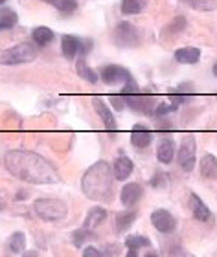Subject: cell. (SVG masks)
I'll return each instance as SVG.
<instances>
[{
  "label": "cell",
  "mask_w": 217,
  "mask_h": 257,
  "mask_svg": "<svg viewBox=\"0 0 217 257\" xmlns=\"http://www.w3.org/2000/svg\"><path fill=\"white\" fill-rule=\"evenodd\" d=\"M173 156H175V144L173 140L169 138H164L160 144H158V149H157V158L160 164H171L173 162Z\"/></svg>",
  "instance_id": "obj_18"
},
{
  "label": "cell",
  "mask_w": 217,
  "mask_h": 257,
  "mask_svg": "<svg viewBox=\"0 0 217 257\" xmlns=\"http://www.w3.org/2000/svg\"><path fill=\"white\" fill-rule=\"evenodd\" d=\"M79 48H81V41L74 37V35H65L63 41H61V50H63L65 57H68V59H74L79 54Z\"/></svg>",
  "instance_id": "obj_19"
},
{
  "label": "cell",
  "mask_w": 217,
  "mask_h": 257,
  "mask_svg": "<svg viewBox=\"0 0 217 257\" xmlns=\"http://www.w3.org/2000/svg\"><path fill=\"white\" fill-rule=\"evenodd\" d=\"M6 169L22 182L52 186L61 180L59 173L46 158L32 151H10L4 158Z\"/></svg>",
  "instance_id": "obj_1"
},
{
  "label": "cell",
  "mask_w": 217,
  "mask_h": 257,
  "mask_svg": "<svg viewBox=\"0 0 217 257\" xmlns=\"http://www.w3.org/2000/svg\"><path fill=\"white\" fill-rule=\"evenodd\" d=\"M213 75H215V77H217V63L213 64Z\"/></svg>",
  "instance_id": "obj_41"
},
{
  "label": "cell",
  "mask_w": 217,
  "mask_h": 257,
  "mask_svg": "<svg viewBox=\"0 0 217 257\" xmlns=\"http://www.w3.org/2000/svg\"><path fill=\"white\" fill-rule=\"evenodd\" d=\"M125 105H129L135 112L140 114H151L155 110V101L151 96H138V94H131V96H124Z\"/></svg>",
  "instance_id": "obj_9"
},
{
  "label": "cell",
  "mask_w": 217,
  "mask_h": 257,
  "mask_svg": "<svg viewBox=\"0 0 217 257\" xmlns=\"http://www.w3.org/2000/svg\"><path fill=\"white\" fill-rule=\"evenodd\" d=\"M99 77L105 85H118V83H127V81L133 79L127 70L122 68V66H114V64L103 66L99 72Z\"/></svg>",
  "instance_id": "obj_8"
},
{
  "label": "cell",
  "mask_w": 217,
  "mask_h": 257,
  "mask_svg": "<svg viewBox=\"0 0 217 257\" xmlns=\"http://www.w3.org/2000/svg\"><path fill=\"white\" fill-rule=\"evenodd\" d=\"M43 2H46V4H52V6H55L59 0H43Z\"/></svg>",
  "instance_id": "obj_39"
},
{
  "label": "cell",
  "mask_w": 217,
  "mask_h": 257,
  "mask_svg": "<svg viewBox=\"0 0 217 257\" xmlns=\"http://www.w3.org/2000/svg\"><path fill=\"white\" fill-rule=\"evenodd\" d=\"M113 41L114 44H118L122 48H133V46L140 44L142 35L138 32V28L133 26L131 22H120L118 26L114 28Z\"/></svg>",
  "instance_id": "obj_5"
},
{
  "label": "cell",
  "mask_w": 217,
  "mask_h": 257,
  "mask_svg": "<svg viewBox=\"0 0 217 257\" xmlns=\"http://www.w3.org/2000/svg\"><path fill=\"white\" fill-rule=\"evenodd\" d=\"M135 220H136L135 211H122V213H118L116 215V231H118V233H124Z\"/></svg>",
  "instance_id": "obj_23"
},
{
  "label": "cell",
  "mask_w": 217,
  "mask_h": 257,
  "mask_svg": "<svg viewBox=\"0 0 217 257\" xmlns=\"http://www.w3.org/2000/svg\"><path fill=\"white\" fill-rule=\"evenodd\" d=\"M33 211L44 222H57L68 215V206L61 198H37L33 204Z\"/></svg>",
  "instance_id": "obj_3"
},
{
  "label": "cell",
  "mask_w": 217,
  "mask_h": 257,
  "mask_svg": "<svg viewBox=\"0 0 217 257\" xmlns=\"http://www.w3.org/2000/svg\"><path fill=\"white\" fill-rule=\"evenodd\" d=\"M4 2H6V0H0V6H2V4H4Z\"/></svg>",
  "instance_id": "obj_42"
},
{
  "label": "cell",
  "mask_w": 217,
  "mask_h": 257,
  "mask_svg": "<svg viewBox=\"0 0 217 257\" xmlns=\"http://www.w3.org/2000/svg\"><path fill=\"white\" fill-rule=\"evenodd\" d=\"M144 195V188H142L138 182H129L125 184L124 188H122V193H120V200L124 206L127 208H133L135 204H138V200L142 198Z\"/></svg>",
  "instance_id": "obj_10"
},
{
  "label": "cell",
  "mask_w": 217,
  "mask_h": 257,
  "mask_svg": "<svg viewBox=\"0 0 217 257\" xmlns=\"http://www.w3.org/2000/svg\"><path fill=\"white\" fill-rule=\"evenodd\" d=\"M83 257H103V255H101V252H99L98 248L87 246L85 250H83Z\"/></svg>",
  "instance_id": "obj_35"
},
{
  "label": "cell",
  "mask_w": 217,
  "mask_h": 257,
  "mask_svg": "<svg viewBox=\"0 0 217 257\" xmlns=\"http://www.w3.org/2000/svg\"><path fill=\"white\" fill-rule=\"evenodd\" d=\"M166 184H168V178L164 177L162 173H157V175H155V177L151 178V186L155 189H162V188H166Z\"/></svg>",
  "instance_id": "obj_31"
},
{
  "label": "cell",
  "mask_w": 217,
  "mask_h": 257,
  "mask_svg": "<svg viewBox=\"0 0 217 257\" xmlns=\"http://www.w3.org/2000/svg\"><path fill=\"white\" fill-rule=\"evenodd\" d=\"M19 15L11 8H0V30H11L17 26Z\"/></svg>",
  "instance_id": "obj_21"
},
{
  "label": "cell",
  "mask_w": 217,
  "mask_h": 257,
  "mask_svg": "<svg viewBox=\"0 0 217 257\" xmlns=\"http://www.w3.org/2000/svg\"><path fill=\"white\" fill-rule=\"evenodd\" d=\"M151 140H153V134L149 133L142 123H136L135 128L131 131V144L135 145L136 149H144V147H147V145L151 144Z\"/></svg>",
  "instance_id": "obj_13"
},
{
  "label": "cell",
  "mask_w": 217,
  "mask_h": 257,
  "mask_svg": "<svg viewBox=\"0 0 217 257\" xmlns=\"http://www.w3.org/2000/svg\"><path fill=\"white\" fill-rule=\"evenodd\" d=\"M151 222L153 226L157 228V231L160 233H173L175 228H177V220L168 209H155L151 213Z\"/></svg>",
  "instance_id": "obj_7"
},
{
  "label": "cell",
  "mask_w": 217,
  "mask_h": 257,
  "mask_svg": "<svg viewBox=\"0 0 217 257\" xmlns=\"http://www.w3.org/2000/svg\"><path fill=\"white\" fill-rule=\"evenodd\" d=\"M77 74H79V77H83L85 81H88V83H96L98 81V77L99 75L94 72L90 66H88L85 61H77Z\"/></svg>",
  "instance_id": "obj_25"
},
{
  "label": "cell",
  "mask_w": 217,
  "mask_h": 257,
  "mask_svg": "<svg viewBox=\"0 0 217 257\" xmlns=\"http://www.w3.org/2000/svg\"><path fill=\"white\" fill-rule=\"evenodd\" d=\"M135 171V164L131 158L127 156L120 155L113 164V173H114V178L116 180H127L131 177V173Z\"/></svg>",
  "instance_id": "obj_11"
},
{
  "label": "cell",
  "mask_w": 217,
  "mask_h": 257,
  "mask_svg": "<svg viewBox=\"0 0 217 257\" xmlns=\"http://www.w3.org/2000/svg\"><path fill=\"white\" fill-rule=\"evenodd\" d=\"M125 257H140V255H138V250H127Z\"/></svg>",
  "instance_id": "obj_37"
},
{
  "label": "cell",
  "mask_w": 217,
  "mask_h": 257,
  "mask_svg": "<svg viewBox=\"0 0 217 257\" xmlns=\"http://www.w3.org/2000/svg\"><path fill=\"white\" fill-rule=\"evenodd\" d=\"M177 110V107L175 105H171V103H158L157 107H155V114L157 116H166V114H169V112H175Z\"/></svg>",
  "instance_id": "obj_30"
},
{
  "label": "cell",
  "mask_w": 217,
  "mask_h": 257,
  "mask_svg": "<svg viewBox=\"0 0 217 257\" xmlns=\"http://www.w3.org/2000/svg\"><path fill=\"white\" fill-rule=\"evenodd\" d=\"M147 0H122V13L125 15H136L146 10Z\"/></svg>",
  "instance_id": "obj_22"
},
{
  "label": "cell",
  "mask_w": 217,
  "mask_h": 257,
  "mask_svg": "<svg viewBox=\"0 0 217 257\" xmlns=\"http://www.w3.org/2000/svg\"><path fill=\"white\" fill-rule=\"evenodd\" d=\"M92 107H94V110L98 112V116L101 119H103V123H105V127H107V131H116V121H114V114L108 110V107L105 105L99 97H92Z\"/></svg>",
  "instance_id": "obj_14"
},
{
  "label": "cell",
  "mask_w": 217,
  "mask_h": 257,
  "mask_svg": "<svg viewBox=\"0 0 217 257\" xmlns=\"http://www.w3.org/2000/svg\"><path fill=\"white\" fill-rule=\"evenodd\" d=\"M191 4L195 10H213L215 8V0H184Z\"/></svg>",
  "instance_id": "obj_28"
},
{
  "label": "cell",
  "mask_w": 217,
  "mask_h": 257,
  "mask_svg": "<svg viewBox=\"0 0 217 257\" xmlns=\"http://www.w3.org/2000/svg\"><path fill=\"white\" fill-rule=\"evenodd\" d=\"M111 103H113V107L116 108V110H124V107H125L124 96H111Z\"/></svg>",
  "instance_id": "obj_33"
},
{
  "label": "cell",
  "mask_w": 217,
  "mask_h": 257,
  "mask_svg": "<svg viewBox=\"0 0 217 257\" xmlns=\"http://www.w3.org/2000/svg\"><path fill=\"white\" fill-rule=\"evenodd\" d=\"M186 26V21H184V17H177L173 21V24L169 26V30H173V32H177V30H184Z\"/></svg>",
  "instance_id": "obj_34"
},
{
  "label": "cell",
  "mask_w": 217,
  "mask_h": 257,
  "mask_svg": "<svg viewBox=\"0 0 217 257\" xmlns=\"http://www.w3.org/2000/svg\"><path fill=\"white\" fill-rule=\"evenodd\" d=\"M125 244H127V248H129V250H138V248L149 246V244H151V241H149L147 237H144V235H129L127 239H125Z\"/></svg>",
  "instance_id": "obj_26"
},
{
  "label": "cell",
  "mask_w": 217,
  "mask_h": 257,
  "mask_svg": "<svg viewBox=\"0 0 217 257\" xmlns=\"http://www.w3.org/2000/svg\"><path fill=\"white\" fill-rule=\"evenodd\" d=\"M88 237V230H85V228H81V230H77L72 233V239H74V244H76L77 248L83 246V242L87 241Z\"/></svg>",
  "instance_id": "obj_29"
},
{
  "label": "cell",
  "mask_w": 217,
  "mask_h": 257,
  "mask_svg": "<svg viewBox=\"0 0 217 257\" xmlns=\"http://www.w3.org/2000/svg\"><path fill=\"white\" fill-rule=\"evenodd\" d=\"M32 37H33V41L39 44V46H48V44L54 43L55 35H54V32H52L50 28L39 26L32 32Z\"/></svg>",
  "instance_id": "obj_20"
},
{
  "label": "cell",
  "mask_w": 217,
  "mask_h": 257,
  "mask_svg": "<svg viewBox=\"0 0 217 257\" xmlns=\"http://www.w3.org/2000/svg\"><path fill=\"white\" fill-rule=\"evenodd\" d=\"M55 8L61 11V13H65V15H70L74 11L77 10V0H59Z\"/></svg>",
  "instance_id": "obj_27"
},
{
  "label": "cell",
  "mask_w": 217,
  "mask_h": 257,
  "mask_svg": "<svg viewBox=\"0 0 217 257\" xmlns=\"http://www.w3.org/2000/svg\"><path fill=\"white\" fill-rule=\"evenodd\" d=\"M190 209H191V213H193V217H195L197 220H201V222H208V220L212 219V211H210V208L202 202L201 198L197 197L195 193H191L190 195Z\"/></svg>",
  "instance_id": "obj_12"
},
{
  "label": "cell",
  "mask_w": 217,
  "mask_h": 257,
  "mask_svg": "<svg viewBox=\"0 0 217 257\" xmlns=\"http://www.w3.org/2000/svg\"><path fill=\"white\" fill-rule=\"evenodd\" d=\"M10 248L11 252L15 253H22L26 250V235L22 231H15L13 235L10 237Z\"/></svg>",
  "instance_id": "obj_24"
},
{
  "label": "cell",
  "mask_w": 217,
  "mask_h": 257,
  "mask_svg": "<svg viewBox=\"0 0 217 257\" xmlns=\"http://www.w3.org/2000/svg\"><path fill=\"white\" fill-rule=\"evenodd\" d=\"M144 257H158V255H157V253H155V252H149V253H146V255H144Z\"/></svg>",
  "instance_id": "obj_40"
},
{
  "label": "cell",
  "mask_w": 217,
  "mask_h": 257,
  "mask_svg": "<svg viewBox=\"0 0 217 257\" xmlns=\"http://www.w3.org/2000/svg\"><path fill=\"white\" fill-rule=\"evenodd\" d=\"M199 171H201L202 178H208V180H215L217 178V158L213 155H204L201 160V166H199Z\"/></svg>",
  "instance_id": "obj_17"
},
{
  "label": "cell",
  "mask_w": 217,
  "mask_h": 257,
  "mask_svg": "<svg viewBox=\"0 0 217 257\" xmlns=\"http://www.w3.org/2000/svg\"><path fill=\"white\" fill-rule=\"evenodd\" d=\"M169 257H195L193 253L190 252H186L184 248H180V246H175L169 250Z\"/></svg>",
  "instance_id": "obj_32"
},
{
  "label": "cell",
  "mask_w": 217,
  "mask_h": 257,
  "mask_svg": "<svg viewBox=\"0 0 217 257\" xmlns=\"http://www.w3.org/2000/svg\"><path fill=\"white\" fill-rule=\"evenodd\" d=\"M177 90H179V92H191V90H193V85H191V83H182Z\"/></svg>",
  "instance_id": "obj_36"
},
{
  "label": "cell",
  "mask_w": 217,
  "mask_h": 257,
  "mask_svg": "<svg viewBox=\"0 0 217 257\" xmlns=\"http://www.w3.org/2000/svg\"><path fill=\"white\" fill-rule=\"evenodd\" d=\"M35 57H37V48L30 43H21L11 48L0 50V64H6V66L28 64L35 61Z\"/></svg>",
  "instance_id": "obj_4"
},
{
  "label": "cell",
  "mask_w": 217,
  "mask_h": 257,
  "mask_svg": "<svg viewBox=\"0 0 217 257\" xmlns=\"http://www.w3.org/2000/svg\"><path fill=\"white\" fill-rule=\"evenodd\" d=\"M22 257H37V252L30 250V252H24V253H22Z\"/></svg>",
  "instance_id": "obj_38"
},
{
  "label": "cell",
  "mask_w": 217,
  "mask_h": 257,
  "mask_svg": "<svg viewBox=\"0 0 217 257\" xmlns=\"http://www.w3.org/2000/svg\"><path fill=\"white\" fill-rule=\"evenodd\" d=\"M175 59L182 64H195L201 59V50L195 46H186V48H179L175 52Z\"/></svg>",
  "instance_id": "obj_16"
},
{
  "label": "cell",
  "mask_w": 217,
  "mask_h": 257,
  "mask_svg": "<svg viewBox=\"0 0 217 257\" xmlns=\"http://www.w3.org/2000/svg\"><path fill=\"white\" fill-rule=\"evenodd\" d=\"M107 219V209L105 208H99V206H96V208H92L90 211L87 213V217H85V222H83V228L88 231L96 230L103 220Z\"/></svg>",
  "instance_id": "obj_15"
},
{
  "label": "cell",
  "mask_w": 217,
  "mask_h": 257,
  "mask_svg": "<svg viewBox=\"0 0 217 257\" xmlns=\"http://www.w3.org/2000/svg\"><path fill=\"white\" fill-rule=\"evenodd\" d=\"M81 189L90 200L96 202H108L114 193V173L113 166L107 162H96L81 180Z\"/></svg>",
  "instance_id": "obj_2"
},
{
  "label": "cell",
  "mask_w": 217,
  "mask_h": 257,
  "mask_svg": "<svg viewBox=\"0 0 217 257\" xmlns=\"http://www.w3.org/2000/svg\"><path fill=\"white\" fill-rule=\"evenodd\" d=\"M177 162H179V166L188 173L195 167V140L191 138V136L182 140L180 149H179V153H177Z\"/></svg>",
  "instance_id": "obj_6"
}]
</instances>
